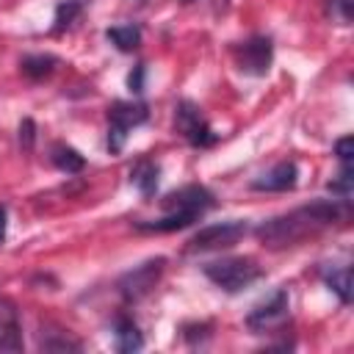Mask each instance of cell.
I'll list each match as a JSON object with an SVG mask.
<instances>
[{
	"label": "cell",
	"mask_w": 354,
	"mask_h": 354,
	"mask_svg": "<svg viewBox=\"0 0 354 354\" xmlns=\"http://www.w3.org/2000/svg\"><path fill=\"white\" fill-rule=\"evenodd\" d=\"M348 218V202L346 199H332V202H315L299 210H290L288 216H277L268 218L257 227V238L263 241V246L279 249V246H290L296 241H301L304 235L329 227L335 221Z\"/></svg>",
	"instance_id": "cell-1"
},
{
	"label": "cell",
	"mask_w": 354,
	"mask_h": 354,
	"mask_svg": "<svg viewBox=\"0 0 354 354\" xmlns=\"http://www.w3.org/2000/svg\"><path fill=\"white\" fill-rule=\"evenodd\" d=\"M202 271H205V277H207L216 288H221V290H227V293H238V290L249 288L252 282H257V279L263 277L260 266H257L254 260H249V257H224V260H213V263L202 266Z\"/></svg>",
	"instance_id": "cell-2"
},
{
	"label": "cell",
	"mask_w": 354,
	"mask_h": 354,
	"mask_svg": "<svg viewBox=\"0 0 354 354\" xmlns=\"http://www.w3.org/2000/svg\"><path fill=\"white\" fill-rule=\"evenodd\" d=\"M147 122V105L144 102H113L108 108V149L113 155H119L124 149V141H127V133Z\"/></svg>",
	"instance_id": "cell-3"
},
{
	"label": "cell",
	"mask_w": 354,
	"mask_h": 354,
	"mask_svg": "<svg viewBox=\"0 0 354 354\" xmlns=\"http://www.w3.org/2000/svg\"><path fill=\"white\" fill-rule=\"evenodd\" d=\"M174 127L185 136V141L191 147H199V149L213 147L218 141V136L213 133V127L207 124V119L202 116V111L191 100L177 102V108H174Z\"/></svg>",
	"instance_id": "cell-4"
},
{
	"label": "cell",
	"mask_w": 354,
	"mask_h": 354,
	"mask_svg": "<svg viewBox=\"0 0 354 354\" xmlns=\"http://www.w3.org/2000/svg\"><path fill=\"white\" fill-rule=\"evenodd\" d=\"M163 266H166V260H163V257H155V260H147V263L136 266L133 271L122 274L119 282H116L122 299H124V301H138V299H144V296L155 288V282L160 279Z\"/></svg>",
	"instance_id": "cell-5"
},
{
	"label": "cell",
	"mask_w": 354,
	"mask_h": 354,
	"mask_svg": "<svg viewBox=\"0 0 354 354\" xmlns=\"http://www.w3.org/2000/svg\"><path fill=\"white\" fill-rule=\"evenodd\" d=\"M243 235H246V224H243V221H218V224L202 227V230L188 241V252L227 249V246L238 243Z\"/></svg>",
	"instance_id": "cell-6"
},
{
	"label": "cell",
	"mask_w": 354,
	"mask_h": 354,
	"mask_svg": "<svg viewBox=\"0 0 354 354\" xmlns=\"http://www.w3.org/2000/svg\"><path fill=\"white\" fill-rule=\"evenodd\" d=\"M238 58V69L246 75H266L274 58V44L268 36H252L249 41H243L235 50Z\"/></svg>",
	"instance_id": "cell-7"
},
{
	"label": "cell",
	"mask_w": 354,
	"mask_h": 354,
	"mask_svg": "<svg viewBox=\"0 0 354 354\" xmlns=\"http://www.w3.org/2000/svg\"><path fill=\"white\" fill-rule=\"evenodd\" d=\"M213 205V194L205 188V185H183V188H177V191H171V194H166L163 199H160V207L166 210V213H171V210H188V213H205L207 207Z\"/></svg>",
	"instance_id": "cell-8"
},
{
	"label": "cell",
	"mask_w": 354,
	"mask_h": 354,
	"mask_svg": "<svg viewBox=\"0 0 354 354\" xmlns=\"http://www.w3.org/2000/svg\"><path fill=\"white\" fill-rule=\"evenodd\" d=\"M285 318H288V293L285 290H277L268 301L257 304L246 315V326L254 329V332H268V329L285 324Z\"/></svg>",
	"instance_id": "cell-9"
},
{
	"label": "cell",
	"mask_w": 354,
	"mask_h": 354,
	"mask_svg": "<svg viewBox=\"0 0 354 354\" xmlns=\"http://www.w3.org/2000/svg\"><path fill=\"white\" fill-rule=\"evenodd\" d=\"M6 351H22V324L17 304L0 296V354Z\"/></svg>",
	"instance_id": "cell-10"
},
{
	"label": "cell",
	"mask_w": 354,
	"mask_h": 354,
	"mask_svg": "<svg viewBox=\"0 0 354 354\" xmlns=\"http://www.w3.org/2000/svg\"><path fill=\"white\" fill-rule=\"evenodd\" d=\"M299 180V169L293 160H282L274 169H268L266 174L252 180V191H290Z\"/></svg>",
	"instance_id": "cell-11"
},
{
	"label": "cell",
	"mask_w": 354,
	"mask_h": 354,
	"mask_svg": "<svg viewBox=\"0 0 354 354\" xmlns=\"http://www.w3.org/2000/svg\"><path fill=\"white\" fill-rule=\"evenodd\" d=\"M113 348L122 351V354L144 348V335H141V329L133 318H127V315L116 318V324H113Z\"/></svg>",
	"instance_id": "cell-12"
},
{
	"label": "cell",
	"mask_w": 354,
	"mask_h": 354,
	"mask_svg": "<svg viewBox=\"0 0 354 354\" xmlns=\"http://www.w3.org/2000/svg\"><path fill=\"white\" fill-rule=\"evenodd\" d=\"M199 218V213H188V210H171L158 221H136V230L141 232H174L183 227H191Z\"/></svg>",
	"instance_id": "cell-13"
},
{
	"label": "cell",
	"mask_w": 354,
	"mask_h": 354,
	"mask_svg": "<svg viewBox=\"0 0 354 354\" xmlns=\"http://www.w3.org/2000/svg\"><path fill=\"white\" fill-rule=\"evenodd\" d=\"M158 180H160V166L152 163V160H138V163L130 169V183H133L144 196H152V194H155Z\"/></svg>",
	"instance_id": "cell-14"
},
{
	"label": "cell",
	"mask_w": 354,
	"mask_h": 354,
	"mask_svg": "<svg viewBox=\"0 0 354 354\" xmlns=\"http://www.w3.org/2000/svg\"><path fill=\"white\" fill-rule=\"evenodd\" d=\"M105 39L122 50V53H133L138 44H141V28L138 25H113L105 30Z\"/></svg>",
	"instance_id": "cell-15"
},
{
	"label": "cell",
	"mask_w": 354,
	"mask_h": 354,
	"mask_svg": "<svg viewBox=\"0 0 354 354\" xmlns=\"http://www.w3.org/2000/svg\"><path fill=\"white\" fill-rule=\"evenodd\" d=\"M50 158H53V163H55L61 171H66V174H77V171H83V166H86V158H83L75 147H66V144H55Z\"/></svg>",
	"instance_id": "cell-16"
},
{
	"label": "cell",
	"mask_w": 354,
	"mask_h": 354,
	"mask_svg": "<svg viewBox=\"0 0 354 354\" xmlns=\"http://www.w3.org/2000/svg\"><path fill=\"white\" fill-rule=\"evenodd\" d=\"M324 282L329 285V290L337 293V299H340L343 304L351 301V268H348V266L326 268V271H324Z\"/></svg>",
	"instance_id": "cell-17"
},
{
	"label": "cell",
	"mask_w": 354,
	"mask_h": 354,
	"mask_svg": "<svg viewBox=\"0 0 354 354\" xmlns=\"http://www.w3.org/2000/svg\"><path fill=\"white\" fill-rule=\"evenodd\" d=\"M55 64H58V58H55V55H25V58L19 61L22 72H25L28 77H33V80L47 77V75L55 69Z\"/></svg>",
	"instance_id": "cell-18"
},
{
	"label": "cell",
	"mask_w": 354,
	"mask_h": 354,
	"mask_svg": "<svg viewBox=\"0 0 354 354\" xmlns=\"http://www.w3.org/2000/svg\"><path fill=\"white\" fill-rule=\"evenodd\" d=\"M329 191H332L337 199H346V202L351 199V191H354V169H351V163H343L337 180L329 183Z\"/></svg>",
	"instance_id": "cell-19"
},
{
	"label": "cell",
	"mask_w": 354,
	"mask_h": 354,
	"mask_svg": "<svg viewBox=\"0 0 354 354\" xmlns=\"http://www.w3.org/2000/svg\"><path fill=\"white\" fill-rule=\"evenodd\" d=\"M77 14H80V3H77V0H64V3H58V8H55V28H53V30L58 33V30L69 28Z\"/></svg>",
	"instance_id": "cell-20"
},
{
	"label": "cell",
	"mask_w": 354,
	"mask_h": 354,
	"mask_svg": "<svg viewBox=\"0 0 354 354\" xmlns=\"http://www.w3.org/2000/svg\"><path fill=\"white\" fill-rule=\"evenodd\" d=\"M351 8H354V0H329V14L340 25H348L351 22Z\"/></svg>",
	"instance_id": "cell-21"
},
{
	"label": "cell",
	"mask_w": 354,
	"mask_h": 354,
	"mask_svg": "<svg viewBox=\"0 0 354 354\" xmlns=\"http://www.w3.org/2000/svg\"><path fill=\"white\" fill-rule=\"evenodd\" d=\"M144 75H147V66H144V64H136L133 72L127 75V88H130L133 94H141V91H144Z\"/></svg>",
	"instance_id": "cell-22"
},
{
	"label": "cell",
	"mask_w": 354,
	"mask_h": 354,
	"mask_svg": "<svg viewBox=\"0 0 354 354\" xmlns=\"http://www.w3.org/2000/svg\"><path fill=\"white\" fill-rule=\"evenodd\" d=\"M335 155L340 158V163H351V158H354V138L343 136L340 141H335Z\"/></svg>",
	"instance_id": "cell-23"
},
{
	"label": "cell",
	"mask_w": 354,
	"mask_h": 354,
	"mask_svg": "<svg viewBox=\"0 0 354 354\" xmlns=\"http://www.w3.org/2000/svg\"><path fill=\"white\" fill-rule=\"evenodd\" d=\"M33 141H36V124H33V119H22V124H19V144L25 149H30Z\"/></svg>",
	"instance_id": "cell-24"
},
{
	"label": "cell",
	"mask_w": 354,
	"mask_h": 354,
	"mask_svg": "<svg viewBox=\"0 0 354 354\" xmlns=\"http://www.w3.org/2000/svg\"><path fill=\"white\" fill-rule=\"evenodd\" d=\"M6 224H8V213H6V207L0 205V243L6 241Z\"/></svg>",
	"instance_id": "cell-25"
},
{
	"label": "cell",
	"mask_w": 354,
	"mask_h": 354,
	"mask_svg": "<svg viewBox=\"0 0 354 354\" xmlns=\"http://www.w3.org/2000/svg\"><path fill=\"white\" fill-rule=\"evenodd\" d=\"M183 3H194V0H183Z\"/></svg>",
	"instance_id": "cell-26"
},
{
	"label": "cell",
	"mask_w": 354,
	"mask_h": 354,
	"mask_svg": "<svg viewBox=\"0 0 354 354\" xmlns=\"http://www.w3.org/2000/svg\"><path fill=\"white\" fill-rule=\"evenodd\" d=\"M130 3H133V0H130ZM138 3H141V0H138Z\"/></svg>",
	"instance_id": "cell-27"
}]
</instances>
